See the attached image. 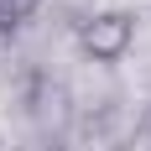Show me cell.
<instances>
[{"mask_svg": "<svg viewBox=\"0 0 151 151\" xmlns=\"http://www.w3.org/2000/svg\"><path fill=\"white\" fill-rule=\"evenodd\" d=\"M78 47L94 63H120L136 47V16L130 11H94L78 21Z\"/></svg>", "mask_w": 151, "mask_h": 151, "instance_id": "1", "label": "cell"}, {"mask_svg": "<svg viewBox=\"0 0 151 151\" xmlns=\"http://www.w3.org/2000/svg\"><path fill=\"white\" fill-rule=\"evenodd\" d=\"M37 5L42 0H0V31H21L37 16Z\"/></svg>", "mask_w": 151, "mask_h": 151, "instance_id": "2", "label": "cell"}]
</instances>
